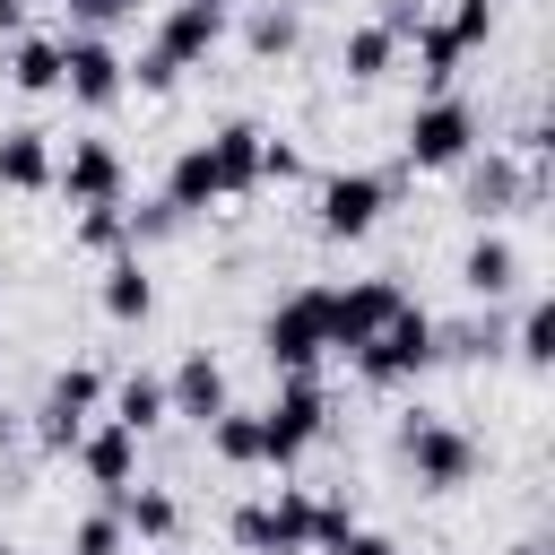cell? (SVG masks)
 Instances as JSON below:
<instances>
[{
    "mask_svg": "<svg viewBox=\"0 0 555 555\" xmlns=\"http://www.w3.org/2000/svg\"><path fill=\"white\" fill-rule=\"evenodd\" d=\"M399 460H408V477L425 486V494H460L468 477H477V442L451 425V416H399Z\"/></svg>",
    "mask_w": 555,
    "mask_h": 555,
    "instance_id": "1",
    "label": "cell"
},
{
    "mask_svg": "<svg viewBox=\"0 0 555 555\" xmlns=\"http://www.w3.org/2000/svg\"><path fill=\"white\" fill-rule=\"evenodd\" d=\"M425 364H442V356H434V312H425V304H399V312L356 347V373H364L373 390H399V382H416Z\"/></svg>",
    "mask_w": 555,
    "mask_h": 555,
    "instance_id": "2",
    "label": "cell"
},
{
    "mask_svg": "<svg viewBox=\"0 0 555 555\" xmlns=\"http://www.w3.org/2000/svg\"><path fill=\"white\" fill-rule=\"evenodd\" d=\"M399 147H408V165H416V173H451L460 156H477V104H468V95H451V87H442V95H425V104L408 113V139H399Z\"/></svg>",
    "mask_w": 555,
    "mask_h": 555,
    "instance_id": "3",
    "label": "cell"
},
{
    "mask_svg": "<svg viewBox=\"0 0 555 555\" xmlns=\"http://www.w3.org/2000/svg\"><path fill=\"white\" fill-rule=\"evenodd\" d=\"M260 356L278 373H312L330 356V286H295L269 321H260Z\"/></svg>",
    "mask_w": 555,
    "mask_h": 555,
    "instance_id": "4",
    "label": "cell"
},
{
    "mask_svg": "<svg viewBox=\"0 0 555 555\" xmlns=\"http://www.w3.org/2000/svg\"><path fill=\"white\" fill-rule=\"evenodd\" d=\"M321 425H330V390H321L312 373H286V390L260 408V460H269V468H295V460L321 442Z\"/></svg>",
    "mask_w": 555,
    "mask_h": 555,
    "instance_id": "5",
    "label": "cell"
},
{
    "mask_svg": "<svg viewBox=\"0 0 555 555\" xmlns=\"http://www.w3.org/2000/svg\"><path fill=\"white\" fill-rule=\"evenodd\" d=\"M234 546L243 555H304L312 546V494L304 486H278V494H260V503H234Z\"/></svg>",
    "mask_w": 555,
    "mask_h": 555,
    "instance_id": "6",
    "label": "cell"
},
{
    "mask_svg": "<svg viewBox=\"0 0 555 555\" xmlns=\"http://www.w3.org/2000/svg\"><path fill=\"white\" fill-rule=\"evenodd\" d=\"M468 165V182H460V208L477 217V225H494V217H512L520 199H538L546 191V173L538 165H520V156H503V147H486V156H460Z\"/></svg>",
    "mask_w": 555,
    "mask_h": 555,
    "instance_id": "7",
    "label": "cell"
},
{
    "mask_svg": "<svg viewBox=\"0 0 555 555\" xmlns=\"http://www.w3.org/2000/svg\"><path fill=\"white\" fill-rule=\"evenodd\" d=\"M61 87L87 104V113H104V104H121V87H130V61L95 35V26H69L61 35Z\"/></svg>",
    "mask_w": 555,
    "mask_h": 555,
    "instance_id": "8",
    "label": "cell"
},
{
    "mask_svg": "<svg viewBox=\"0 0 555 555\" xmlns=\"http://www.w3.org/2000/svg\"><path fill=\"white\" fill-rule=\"evenodd\" d=\"M382 208H390V182L382 173H330L321 191H312V225L330 234V243H356V234H373L382 225Z\"/></svg>",
    "mask_w": 555,
    "mask_h": 555,
    "instance_id": "9",
    "label": "cell"
},
{
    "mask_svg": "<svg viewBox=\"0 0 555 555\" xmlns=\"http://www.w3.org/2000/svg\"><path fill=\"white\" fill-rule=\"evenodd\" d=\"M95 399H104V373H95V364H61L52 390H43V408H35V442H43V451H78Z\"/></svg>",
    "mask_w": 555,
    "mask_h": 555,
    "instance_id": "10",
    "label": "cell"
},
{
    "mask_svg": "<svg viewBox=\"0 0 555 555\" xmlns=\"http://www.w3.org/2000/svg\"><path fill=\"white\" fill-rule=\"evenodd\" d=\"M408 295H399V278H356V286H330V347L338 356H356L390 312H399Z\"/></svg>",
    "mask_w": 555,
    "mask_h": 555,
    "instance_id": "11",
    "label": "cell"
},
{
    "mask_svg": "<svg viewBox=\"0 0 555 555\" xmlns=\"http://www.w3.org/2000/svg\"><path fill=\"white\" fill-rule=\"evenodd\" d=\"M225 26H234V0H173V9L156 17V52H165L173 69H191V61H208V52L225 43Z\"/></svg>",
    "mask_w": 555,
    "mask_h": 555,
    "instance_id": "12",
    "label": "cell"
},
{
    "mask_svg": "<svg viewBox=\"0 0 555 555\" xmlns=\"http://www.w3.org/2000/svg\"><path fill=\"white\" fill-rule=\"evenodd\" d=\"M52 182L69 191V208L121 199V147L113 139H69V156H52Z\"/></svg>",
    "mask_w": 555,
    "mask_h": 555,
    "instance_id": "13",
    "label": "cell"
},
{
    "mask_svg": "<svg viewBox=\"0 0 555 555\" xmlns=\"http://www.w3.org/2000/svg\"><path fill=\"white\" fill-rule=\"evenodd\" d=\"M225 399H234V390H225V364H217L208 347H191V356L165 373V408H173V416H191V425H208Z\"/></svg>",
    "mask_w": 555,
    "mask_h": 555,
    "instance_id": "14",
    "label": "cell"
},
{
    "mask_svg": "<svg viewBox=\"0 0 555 555\" xmlns=\"http://www.w3.org/2000/svg\"><path fill=\"white\" fill-rule=\"evenodd\" d=\"M460 286H468L477 304H503V295L520 286V251H512V234H494V225H486V234L460 251Z\"/></svg>",
    "mask_w": 555,
    "mask_h": 555,
    "instance_id": "15",
    "label": "cell"
},
{
    "mask_svg": "<svg viewBox=\"0 0 555 555\" xmlns=\"http://www.w3.org/2000/svg\"><path fill=\"white\" fill-rule=\"evenodd\" d=\"M78 468H87L104 494H121V486L139 477V434H130V425H113V416H104V425H87V434H78Z\"/></svg>",
    "mask_w": 555,
    "mask_h": 555,
    "instance_id": "16",
    "label": "cell"
},
{
    "mask_svg": "<svg viewBox=\"0 0 555 555\" xmlns=\"http://www.w3.org/2000/svg\"><path fill=\"white\" fill-rule=\"evenodd\" d=\"M217 199H225L217 156H208V139H191V147L165 165V208H173V217H199V208H217Z\"/></svg>",
    "mask_w": 555,
    "mask_h": 555,
    "instance_id": "17",
    "label": "cell"
},
{
    "mask_svg": "<svg viewBox=\"0 0 555 555\" xmlns=\"http://www.w3.org/2000/svg\"><path fill=\"white\" fill-rule=\"evenodd\" d=\"M104 312H113L121 330H139V321L156 312V278H147L139 251H104Z\"/></svg>",
    "mask_w": 555,
    "mask_h": 555,
    "instance_id": "18",
    "label": "cell"
},
{
    "mask_svg": "<svg viewBox=\"0 0 555 555\" xmlns=\"http://www.w3.org/2000/svg\"><path fill=\"white\" fill-rule=\"evenodd\" d=\"M113 512H121V529L139 538V546H165L173 529H182V503L165 494V486H121V494H104Z\"/></svg>",
    "mask_w": 555,
    "mask_h": 555,
    "instance_id": "19",
    "label": "cell"
},
{
    "mask_svg": "<svg viewBox=\"0 0 555 555\" xmlns=\"http://www.w3.org/2000/svg\"><path fill=\"white\" fill-rule=\"evenodd\" d=\"M260 139H269L260 121H225V130H208V156H217V182H225V199L260 182Z\"/></svg>",
    "mask_w": 555,
    "mask_h": 555,
    "instance_id": "20",
    "label": "cell"
},
{
    "mask_svg": "<svg viewBox=\"0 0 555 555\" xmlns=\"http://www.w3.org/2000/svg\"><path fill=\"white\" fill-rule=\"evenodd\" d=\"M0 191H52V139L43 130H0Z\"/></svg>",
    "mask_w": 555,
    "mask_h": 555,
    "instance_id": "21",
    "label": "cell"
},
{
    "mask_svg": "<svg viewBox=\"0 0 555 555\" xmlns=\"http://www.w3.org/2000/svg\"><path fill=\"white\" fill-rule=\"evenodd\" d=\"M9 87L17 95H52L61 87V35H17L9 43Z\"/></svg>",
    "mask_w": 555,
    "mask_h": 555,
    "instance_id": "22",
    "label": "cell"
},
{
    "mask_svg": "<svg viewBox=\"0 0 555 555\" xmlns=\"http://www.w3.org/2000/svg\"><path fill=\"white\" fill-rule=\"evenodd\" d=\"M208 451H217L225 468H260V408H234V399H225V408L208 416Z\"/></svg>",
    "mask_w": 555,
    "mask_h": 555,
    "instance_id": "23",
    "label": "cell"
},
{
    "mask_svg": "<svg viewBox=\"0 0 555 555\" xmlns=\"http://www.w3.org/2000/svg\"><path fill=\"white\" fill-rule=\"evenodd\" d=\"M408 43H416V78H425L434 95H442V87L460 78V61H468V52L451 43V26H442V17H416V35H408Z\"/></svg>",
    "mask_w": 555,
    "mask_h": 555,
    "instance_id": "24",
    "label": "cell"
},
{
    "mask_svg": "<svg viewBox=\"0 0 555 555\" xmlns=\"http://www.w3.org/2000/svg\"><path fill=\"white\" fill-rule=\"evenodd\" d=\"M503 347H512V356H520V364H529V373H546V364H555V304H546V295H529V304H520V321H512V338H503Z\"/></svg>",
    "mask_w": 555,
    "mask_h": 555,
    "instance_id": "25",
    "label": "cell"
},
{
    "mask_svg": "<svg viewBox=\"0 0 555 555\" xmlns=\"http://www.w3.org/2000/svg\"><path fill=\"white\" fill-rule=\"evenodd\" d=\"M390 61H399V35H390L382 17H364V26L338 43V69H347V78H382Z\"/></svg>",
    "mask_w": 555,
    "mask_h": 555,
    "instance_id": "26",
    "label": "cell"
},
{
    "mask_svg": "<svg viewBox=\"0 0 555 555\" xmlns=\"http://www.w3.org/2000/svg\"><path fill=\"white\" fill-rule=\"evenodd\" d=\"M173 408H165V382L156 373H130L121 390H113V425H130V434H156Z\"/></svg>",
    "mask_w": 555,
    "mask_h": 555,
    "instance_id": "27",
    "label": "cell"
},
{
    "mask_svg": "<svg viewBox=\"0 0 555 555\" xmlns=\"http://www.w3.org/2000/svg\"><path fill=\"white\" fill-rule=\"evenodd\" d=\"M295 0H269V9H251V26H243V43L260 52V61H278V52H295Z\"/></svg>",
    "mask_w": 555,
    "mask_h": 555,
    "instance_id": "28",
    "label": "cell"
},
{
    "mask_svg": "<svg viewBox=\"0 0 555 555\" xmlns=\"http://www.w3.org/2000/svg\"><path fill=\"white\" fill-rule=\"evenodd\" d=\"M69 555H130V529H121V512L104 503V512H87L78 529H69Z\"/></svg>",
    "mask_w": 555,
    "mask_h": 555,
    "instance_id": "29",
    "label": "cell"
},
{
    "mask_svg": "<svg viewBox=\"0 0 555 555\" xmlns=\"http://www.w3.org/2000/svg\"><path fill=\"white\" fill-rule=\"evenodd\" d=\"M78 243H87V251H130L121 199H95V208H78Z\"/></svg>",
    "mask_w": 555,
    "mask_h": 555,
    "instance_id": "30",
    "label": "cell"
},
{
    "mask_svg": "<svg viewBox=\"0 0 555 555\" xmlns=\"http://www.w3.org/2000/svg\"><path fill=\"white\" fill-rule=\"evenodd\" d=\"M347 529H356L347 494H312V546H321V555H338V546H347Z\"/></svg>",
    "mask_w": 555,
    "mask_h": 555,
    "instance_id": "31",
    "label": "cell"
},
{
    "mask_svg": "<svg viewBox=\"0 0 555 555\" xmlns=\"http://www.w3.org/2000/svg\"><path fill=\"white\" fill-rule=\"evenodd\" d=\"M442 26H451V43H460V52H477V43L494 35V0H451V17H442Z\"/></svg>",
    "mask_w": 555,
    "mask_h": 555,
    "instance_id": "32",
    "label": "cell"
},
{
    "mask_svg": "<svg viewBox=\"0 0 555 555\" xmlns=\"http://www.w3.org/2000/svg\"><path fill=\"white\" fill-rule=\"evenodd\" d=\"M61 9H69V26H95V35L121 26V17H139V0H61Z\"/></svg>",
    "mask_w": 555,
    "mask_h": 555,
    "instance_id": "33",
    "label": "cell"
},
{
    "mask_svg": "<svg viewBox=\"0 0 555 555\" xmlns=\"http://www.w3.org/2000/svg\"><path fill=\"white\" fill-rule=\"evenodd\" d=\"M130 78H139V87H147V95H165V87H173V78H182V69H173V61H165V52H156V43H147V52H139V61H130Z\"/></svg>",
    "mask_w": 555,
    "mask_h": 555,
    "instance_id": "34",
    "label": "cell"
},
{
    "mask_svg": "<svg viewBox=\"0 0 555 555\" xmlns=\"http://www.w3.org/2000/svg\"><path fill=\"white\" fill-rule=\"evenodd\" d=\"M295 173H304V156L286 139H260V182H295Z\"/></svg>",
    "mask_w": 555,
    "mask_h": 555,
    "instance_id": "35",
    "label": "cell"
},
{
    "mask_svg": "<svg viewBox=\"0 0 555 555\" xmlns=\"http://www.w3.org/2000/svg\"><path fill=\"white\" fill-rule=\"evenodd\" d=\"M338 555H408V546H399V538H373V529H347Z\"/></svg>",
    "mask_w": 555,
    "mask_h": 555,
    "instance_id": "36",
    "label": "cell"
},
{
    "mask_svg": "<svg viewBox=\"0 0 555 555\" xmlns=\"http://www.w3.org/2000/svg\"><path fill=\"white\" fill-rule=\"evenodd\" d=\"M0 35H26V0H0Z\"/></svg>",
    "mask_w": 555,
    "mask_h": 555,
    "instance_id": "37",
    "label": "cell"
},
{
    "mask_svg": "<svg viewBox=\"0 0 555 555\" xmlns=\"http://www.w3.org/2000/svg\"><path fill=\"white\" fill-rule=\"evenodd\" d=\"M503 555H546V538H520V546H503Z\"/></svg>",
    "mask_w": 555,
    "mask_h": 555,
    "instance_id": "38",
    "label": "cell"
},
{
    "mask_svg": "<svg viewBox=\"0 0 555 555\" xmlns=\"http://www.w3.org/2000/svg\"><path fill=\"white\" fill-rule=\"evenodd\" d=\"M0 555H17V546H9V538H0Z\"/></svg>",
    "mask_w": 555,
    "mask_h": 555,
    "instance_id": "39",
    "label": "cell"
}]
</instances>
